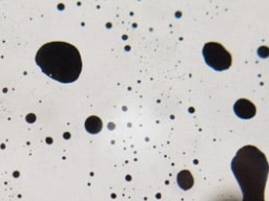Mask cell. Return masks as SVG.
<instances>
[{
	"instance_id": "obj_5",
	"label": "cell",
	"mask_w": 269,
	"mask_h": 201,
	"mask_svg": "<svg viewBox=\"0 0 269 201\" xmlns=\"http://www.w3.org/2000/svg\"><path fill=\"white\" fill-rule=\"evenodd\" d=\"M85 129L91 134H97L102 129V122L98 116H89L85 122Z\"/></svg>"
},
{
	"instance_id": "obj_6",
	"label": "cell",
	"mask_w": 269,
	"mask_h": 201,
	"mask_svg": "<svg viewBox=\"0 0 269 201\" xmlns=\"http://www.w3.org/2000/svg\"><path fill=\"white\" fill-rule=\"evenodd\" d=\"M178 182L180 184V186H182L183 189H188L192 186L194 179L191 177V174L188 171H183L179 174L178 176Z\"/></svg>"
},
{
	"instance_id": "obj_2",
	"label": "cell",
	"mask_w": 269,
	"mask_h": 201,
	"mask_svg": "<svg viewBox=\"0 0 269 201\" xmlns=\"http://www.w3.org/2000/svg\"><path fill=\"white\" fill-rule=\"evenodd\" d=\"M36 63L47 77L64 84L75 82L82 71L79 50L61 41L42 45L36 55Z\"/></svg>"
},
{
	"instance_id": "obj_3",
	"label": "cell",
	"mask_w": 269,
	"mask_h": 201,
	"mask_svg": "<svg viewBox=\"0 0 269 201\" xmlns=\"http://www.w3.org/2000/svg\"><path fill=\"white\" fill-rule=\"evenodd\" d=\"M203 57L206 64L217 71L227 70L231 66V55L220 43H206L203 47Z\"/></svg>"
},
{
	"instance_id": "obj_1",
	"label": "cell",
	"mask_w": 269,
	"mask_h": 201,
	"mask_svg": "<svg viewBox=\"0 0 269 201\" xmlns=\"http://www.w3.org/2000/svg\"><path fill=\"white\" fill-rule=\"evenodd\" d=\"M231 171L242 190L243 201H265L269 164L260 149L254 146L242 147L231 160Z\"/></svg>"
},
{
	"instance_id": "obj_4",
	"label": "cell",
	"mask_w": 269,
	"mask_h": 201,
	"mask_svg": "<svg viewBox=\"0 0 269 201\" xmlns=\"http://www.w3.org/2000/svg\"><path fill=\"white\" fill-rule=\"evenodd\" d=\"M234 110L237 116L243 119L252 118L256 114V106L250 101L245 99H240L237 101L234 106Z\"/></svg>"
}]
</instances>
